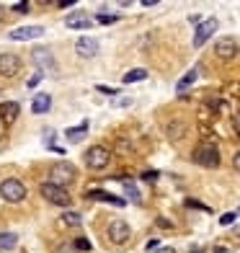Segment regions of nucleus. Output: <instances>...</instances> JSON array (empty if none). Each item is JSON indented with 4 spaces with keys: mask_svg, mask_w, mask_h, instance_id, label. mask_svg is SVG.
Masks as SVG:
<instances>
[{
    "mask_svg": "<svg viewBox=\"0 0 240 253\" xmlns=\"http://www.w3.org/2000/svg\"><path fill=\"white\" fill-rule=\"evenodd\" d=\"M191 160L197 166H201V168H217L220 166V150H217L214 145H209V142H201V145H197Z\"/></svg>",
    "mask_w": 240,
    "mask_h": 253,
    "instance_id": "1",
    "label": "nucleus"
},
{
    "mask_svg": "<svg viewBox=\"0 0 240 253\" xmlns=\"http://www.w3.org/2000/svg\"><path fill=\"white\" fill-rule=\"evenodd\" d=\"M39 194H41V197L47 199L49 204H57V207H70V202H73L70 191L62 189V186H57V183H49V181L39 186Z\"/></svg>",
    "mask_w": 240,
    "mask_h": 253,
    "instance_id": "2",
    "label": "nucleus"
},
{
    "mask_svg": "<svg viewBox=\"0 0 240 253\" xmlns=\"http://www.w3.org/2000/svg\"><path fill=\"white\" fill-rule=\"evenodd\" d=\"M0 197H3L5 202H10V204H18V202L26 199V186L18 178H5L3 183H0Z\"/></svg>",
    "mask_w": 240,
    "mask_h": 253,
    "instance_id": "3",
    "label": "nucleus"
},
{
    "mask_svg": "<svg viewBox=\"0 0 240 253\" xmlns=\"http://www.w3.org/2000/svg\"><path fill=\"white\" fill-rule=\"evenodd\" d=\"M109 163H111V150H109V147H104V145H93L85 153V166L90 170H104Z\"/></svg>",
    "mask_w": 240,
    "mask_h": 253,
    "instance_id": "4",
    "label": "nucleus"
},
{
    "mask_svg": "<svg viewBox=\"0 0 240 253\" xmlns=\"http://www.w3.org/2000/svg\"><path fill=\"white\" fill-rule=\"evenodd\" d=\"M49 176H52V181L49 183H57V186H67V183H73L75 181V166L73 163H57V166H52L49 168Z\"/></svg>",
    "mask_w": 240,
    "mask_h": 253,
    "instance_id": "5",
    "label": "nucleus"
},
{
    "mask_svg": "<svg viewBox=\"0 0 240 253\" xmlns=\"http://www.w3.org/2000/svg\"><path fill=\"white\" fill-rule=\"evenodd\" d=\"M106 235H109L111 243L121 246V243H127V240L132 238V227L124 222V220H111L109 227H106Z\"/></svg>",
    "mask_w": 240,
    "mask_h": 253,
    "instance_id": "6",
    "label": "nucleus"
},
{
    "mask_svg": "<svg viewBox=\"0 0 240 253\" xmlns=\"http://www.w3.org/2000/svg\"><path fill=\"white\" fill-rule=\"evenodd\" d=\"M18 73H21V57L10 54V52L0 54V75L3 78H16Z\"/></svg>",
    "mask_w": 240,
    "mask_h": 253,
    "instance_id": "7",
    "label": "nucleus"
},
{
    "mask_svg": "<svg viewBox=\"0 0 240 253\" xmlns=\"http://www.w3.org/2000/svg\"><path fill=\"white\" fill-rule=\"evenodd\" d=\"M238 49H240V44L233 37H222L214 44V54L220 57V60H233V57L238 54Z\"/></svg>",
    "mask_w": 240,
    "mask_h": 253,
    "instance_id": "8",
    "label": "nucleus"
},
{
    "mask_svg": "<svg viewBox=\"0 0 240 253\" xmlns=\"http://www.w3.org/2000/svg\"><path fill=\"white\" fill-rule=\"evenodd\" d=\"M44 34L41 26H18L8 34V39H13V42H31V39H39Z\"/></svg>",
    "mask_w": 240,
    "mask_h": 253,
    "instance_id": "9",
    "label": "nucleus"
},
{
    "mask_svg": "<svg viewBox=\"0 0 240 253\" xmlns=\"http://www.w3.org/2000/svg\"><path fill=\"white\" fill-rule=\"evenodd\" d=\"M217 31V18H207L204 24H199V29H197V34H194V47H204V42H207L212 34Z\"/></svg>",
    "mask_w": 240,
    "mask_h": 253,
    "instance_id": "10",
    "label": "nucleus"
},
{
    "mask_svg": "<svg viewBox=\"0 0 240 253\" xmlns=\"http://www.w3.org/2000/svg\"><path fill=\"white\" fill-rule=\"evenodd\" d=\"M75 52H78L80 57H85V60H90V57L98 54V42L90 39V37H80V39L75 42Z\"/></svg>",
    "mask_w": 240,
    "mask_h": 253,
    "instance_id": "11",
    "label": "nucleus"
},
{
    "mask_svg": "<svg viewBox=\"0 0 240 253\" xmlns=\"http://www.w3.org/2000/svg\"><path fill=\"white\" fill-rule=\"evenodd\" d=\"M18 114H21V106L16 101H3V103H0V119H3L5 126L13 124L18 119Z\"/></svg>",
    "mask_w": 240,
    "mask_h": 253,
    "instance_id": "12",
    "label": "nucleus"
},
{
    "mask_svg": "<svg viewBox=\"0 0 240 253\" xmlns=\"http://www.w3.org/2000/svg\"><path fill=\"white\" fill-rule=\"evenodd\" d=\"M88 199H93V202H106V204H114V207H124V204H127V199L114 197V194L101 191V189H90V191H88Z\"/></svg>",
    "mask_w": 240,
    "mask_h": 253,
    "instance_id": "13",
    "label": "nucleus"
},
{
    "mask_svg": "<svg viewBox=\"0 0 240 253\" xmlns=\"http://www.w3.org/2000/svg\"><path fill=\"white\" fill-rule=\"evenodd\" d=\"M65 26L67 29H88L90 26V18L83 13V10H73V13L65 18Z\"/></svg>",
    "mask_w": 240,
    "mask_h": 253,
    "instance_id": "14",
    "label": "nucleus"
},
{
    "mask_svg": "<svg viewBox=\"0 0 240 253\" xmlns=\"http://www.w3.org/2000/svg\"><path fill=\"white\" fill-rule=\"evenodd\" d=\"M49 106H52L49 93H39L37 98H34V103H31V111H34V114H47Z\"/></svg>",
    "mask_w": 240,
    "mask_h": 253,
    "instance_id": "15",
    "label": "nucleus"
},
{
    "mask_svg": "<svg viewBox=\"0 0 240 253\" xmlns=\"http://www.w3.org/2000/svg\"><path fill=\"white\" fill-rule=\"evenodd\" d=\"M88 134V122H83L80 126H70V129L65 132V137H67V142H80L83 137Z\"/></svg>",
    "mask_w": 240,
    "mask_h": 253,
    "instance_id": "16",
    "label": "nucleus"
},
{
    "mask_svg": "<svg viewBox=\"0 0 240 253\" xmlns=\"http://www.w3.org/2000/svg\"><path fill=\"white\" fill-rule=\"evenodd\" d=\"M197 78H199V70H189L184 78H181L178 80V85H176V90H178V93H184V90L189 88V85H194V83H197Z\"/></svg>",
    "mask_w": 240,
    "mask_h": 253,
    "instance_id": "17",
    "label": "nucleus"
},
{
    "mask_svg": "<svg viewBox=\"0 0 240 253\" xmlns=\"http://www.w3.org/2000/svg\"><path fill=\"white\" fill-rule=\"evenodd\" d=\"M18 246V235L13 233H0V251H13Z\"/></svg>",
    "mask_w": 240,
    "mask_h": 253,
    "instance_id": "18",
    "label": "nucleus"
},
{
    "mask_svg": "<svg viewBox=\"0 0 240 253\" xmlns=\"http://www.w3.org/2000/svg\"><path fill=\"white\" fill-rule=\"evenodd\" d=\"M147 78V70L145 67H134V70H129L127 75H124V83H140V80Z\"/></svg>",
    "mask_w": 240,
    "mask_h": 253,
    "instance_id": "19",
    "label": "nucleus"
},
{
    "mask_svg": "<svg viewBox=\"0 0 240 253\" xmlns=\"http://www.w3.org/2000/svg\"><path fill=\"white\" fill-rule=\"evenodd\" d=\"M80 222H83V217L78 212H65L62 214V225H67V227H80Z\"/></svg>",
    "mask_w": 240,
    "mask_h": 253,
    "instance_id": "20",
    "label": "nucleus"
},
{
    "mask_svg": "<svg viewBox=\"0 0 240 253\" xmlns=\"http://www.w3.org/2000/svg\"><path fill=\"white\" fill-rule=\"evenodd\" d=\"M124 191H127V197H129L132 202H140V191H137V186H134L129 178H124Z\"/></svg>",
    "mask_w": 240,
    "mask_h": 253,
    "instance_id": "21",
    "label": "nucleus"
},
{
    "mask_svg": "<svg viewBox=\"0 0 240 253\" xmlns=\"http://www.w3.org/2000/svg\"><path fill=\"white\" fill-rule=\"evenodd\" d=\"M34 60H37V62H44L47 67H52V60H49V49H37V52H34Z\"/></svg>",
    "mask_w": 240,
    "mask_h": 253,
    "instance_id": "22",
    "label": "nucleus"
},
{
    "mask_svg": "<svg viewBox=\"0 0 240 253\" xmlns=\"http://www.w3.org/2000/svg\"><path fill=\"white\" fill-rule=\"evenodd\" d=\"M181 132H184V124H173V126H168V137H170V140H178Z\"/></svg>",
    "mask_w": 240,
    "mask_h": 253,
    "instance_id": "23",
    "label": "nucleus"
},
{
    "mask_svg": "<svg viewBox=\"0 0 240 253\" xmlns=\"http://www.w3.org/2000/svg\"><path fill=\"white\" fill-rule=\"evenodd\" d=\"M96 21H98V24H117V21H119V16H109V13H98V16H96Z\"/></svg>",
    "mask_w": 240,
    "mask_h": 253,
    "instance_id": "24",
    "label": "nucleus"
},
{
    "mask_svg": "<svg viewBox=\"0 0 240 253\" xmlns=\"http://www.w3.org/2000/svg\"><path fill=\"white\" fill-rule=\"evenodd\" d=\"M235 220H238V214H235V212H225V214L220 217V225H222V227H225V225H233Z\"/></svg>",
    "mask_w": 240,
    "mask_h": 253,
    "instance_id": "25",
    "label": "nucleus"
},
{
    "mask_svg": "<svg viewBox=\"0 0 240 253\" xmlns=\"http://www.w3.org/2000/svg\"><path fill=\"white\" fill-rule=\"evenodd\" d=\"M73 248L75 251H90V243L85 238H75V243H73Z\"/></svg>",
    "mask_w": 240,
    "mask_h": 253,
    "instance_id": "26",
    "label": "nucleus"
},
{
    "mask_svg": "<svg viewBox=\"0 0 240 253\" xmlns=\"http://www.w3.org/2000/svg\"><path fill=\"white\" fill-rule=\"evenodd\" d=\"M186 207H194V210H204V212H209V207H207V204H201V202H194V199H186Z\"/></svg>",
    "mask_w": 240,
    "mask_h": 253,
    "instance_id": "27",
    "label": "nucleus"
},
{
    "mask_svg": "<svg viewBox=\"0 0 240 253\" xmlns=\"http://www.w3.org/2000/svg\"><path fill=\"white\" fill-rule=\"evenodd\" d=\"M96 90H98V93H106V96H117V90L109 88V85H96Z\"/></svg>",
    "mask_w": 240,
    "mask_h": 253,
    "instance_id": "28",
    "label": "nucleus"
},
{
    "mask_svg": "<svg viewBox=\"0 0 240 253\" xmlns=\"http://www.w3.org/2000/svg\"><path fill=\"white\" fill-rule=\"evenodd\" d=\"M13 10H16V13H29V3H16Z\"/></svg>",
    "mask_w": 240,
    "mask_h": 253,
    "instance_id": "29",
    "label": "nucleus"
},
{
    "mask_svg": "<svg viewBox=\"0 0 240 253\" xmlns=\"http://www.w3.org/2000/svg\"><path fill=\"white\" fill-rule=\"evenodd\" d=\"M142 178H145V181H155V178H158V170H145Z\"/></svg>",
    "mask_w": 240,
    "mask_h": 253,
    "instance_id": "30",
    "label": "nucleus"
},
{
    "mask_svg": "<svg viewBox=\"0 0 240 253\" xmlns=\"http://www.w3.org/2000/svg\"><path fill=\"white\" fill-rule=\"evenodd\" d=\"M233 168H235L238 173H240V150H238V153L233 155Z\"/></svg>",
    "mask_w": 240,
    "mask_h": 253,
    "instance_id": "31",
    "label": "nucleus"
},
{
    "mask_svg": "<svg viewBox=\"0 0 240 253\" xmlns=\"http://www.w3.org/2000/svg\"><path fill=\"white\" fill-rule=\"evenodd\" d=\"M233 126H235V132L240 137V114H235V117H233Z\"/></svg>",
    "mask_w": 240,
    "mask_h": 253,
    "instance_id": "32",
    "label": "nucleus"
},
{
    "mask_svg": "<svg viewBox=\"0 0 240 253\" xmlns=\"http://www.w3.org/2000/svg\"><path fill=\"white\" fill-rule=\"evenodd\" d=\"M39 80H41V73H37V75H34V78L29 80V85H37V83H39Z\"/></svg>",
    "mask_w": 240,
    "mask_h": 253,
    "instance_id": "33",
    "label": "nucleus"
},
{
    "mask_svg": "<svg viewBox=\"0 0 240 253\" xmlns=\"http://www.w3.org/2000/svg\"><path fill=\"white\" fill-rule=\"evenodd\" d=\"M214 253H233V251H230V248H225V246H217Z\"/></svg>",
    "mask_w": 240,
    "mask_h": 253,
    "instance_id": "34",
    "label": "nucleus"
},
{
    "mask_svg": "<svg viewBox=\"0 0 240 253\" xmlns=\"http://www.w3.org/2000/svg\"><path fill=\"white\" fill-rule=\"evenodd\" d=\"M158 253H176V251L170 248V246H165V248H158Z\"/></svg>",
    "mask_w": 240,
    "mask_h": 253,
    "instance_id": "35",
    "label": "nucleus"
},
{
    "mask_svg": "<svg viewBox=\"0 0 240 253\" xmlns=\"http://www.w3.org/2000/svg\"><path fill=\"white\" fill-rule=\"evenodd\" d=\"M0 18H3V8H0Z\"/></svg>",
    "mask_w": 240,
    "mask_h": 253,
    "instance_id": "36",
    "label": "nucleus"
},
{
    "mask_svg": "<svg viewBox=\"0 0 240 253\" xmlns=\"http://www.w3.org/2000/svg\"><path fill=\"white\" fill-rule=\"evenodd\" d=\"M238 52H240V49H238Z\"/></svg>",
    "mask_w": 240,
    "mask_h": 253,
    "instance_id": "37",
    "label": "nucleus"
}]
</instances>
